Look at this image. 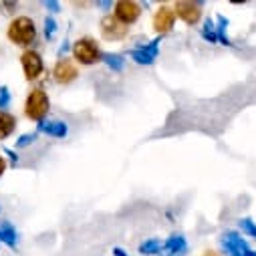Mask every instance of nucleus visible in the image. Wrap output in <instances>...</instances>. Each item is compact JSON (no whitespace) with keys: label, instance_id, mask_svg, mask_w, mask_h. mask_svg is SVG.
<instances>
[{"label":"nucleus","instance_id":"nucleus-27","mask_svg":"<svg viewBox=\"0 0 256 256\" xmlns=\"http://www.w3.org/2000/svg\"><path fill=\"white\" fill-rule=\"evenodd\" d=\"M97 6H101V8H109V6H111V2H99Z\"/></svg>","mask_w":256,"mask_h":256},{"label":"nucleus","instance_id":"nucleus-18","mask_svg":"<svg viewBox=\"0 0 256 256\" xmlns=\"http://www.w3.org/2000/svg\"><path fill=\"white\" fill-rule=\"evenodd\" d=\"M103 60L107 62V65L113 69V71H121L123 65H125V60L121 54H103Z\"/></svg>","mask_w":256,"mask_h":256},{"label":"nucleus","instance_id":"nucleus-25","mask_svg":"<svg viewBox=\"0 0 256 256\" xmlns=\"http://www.w3.org/2000/svg\"><path fill=\"white\" fill-rule=\"evenodd\" d=\"M46 8L52 10V12H56L58 10V2H46Z\"/></svg>","mask_w":256,"mask_h":256},{"label":"nucleus","instance_id":"nucleus-5","mask_svg":"<svg viewBox=\"0 0 256 256\" xmlns=\"http://www.w3.org/2000/svg\"><path fill=\"white\" fill-rule=\"evenodd\" d=\"M142 12H144V10H142V4L136 2V0H119V2H115L111 14H113L121 24L130 26V24H134V22L140 20Z\"/></svg>","mask_w":256,"mask_h":256},{"label":"nucleus","instance_id":"nucleus-26","mask_svg":"<svg viewBox=\"0 0 256 256\" xmlns=\"http://www.w3.org/2000/svg\"><path fill=\"white\" fill-rule=\"evenodd\" d=\"M113 254H115V256H125V252H123L121 248H113Z\"/></svg>","mask_w":256,"mask_h":256},{"label":"nucleus","instance_id":"nucleus-8","mask_svg":"<svg viewBox=\"0 0 256 256\" xmlns=\"http://www.w3.org/2000/svg\"><path fill=\"white\" fill-rule=\"evenodd\" d=\"M99 30H101V36L109 42H117V40H123L130 32L125 24H121L113 14H105L101 18V24H99Z\"/></svg>","mask_w":256,"mask_h":256},{"label":"nucleus","instance_id":"nucleus-12","mask_svg":"<svg viewBox=\"0 0 256 256\" xmlns=\"http://www.w3.org/2000/svg\"><path fill=\"white\" fill-rule=\"evenodd\" d=\"M186 250H188L186 240L182 236H172V238H168V242H164L160 254L162 256H182Z\"/></svg>","mask_w":256,"mask_h":256},{"label":"nucleus","instance_id":"nucleus-20","mask_svg":"<svg viewBox=\"0 0 256 256\" xmlns=\"http://www.w3.org/2000/svg\"><path fill=\"white\" fill-rule=\"evenodd\" d=\"M54 32H56V22H54L52 16H46V18H44V36H46L48 40H52V38H54Z\"/></svg>","mask_w":256,"mask_h":256},{"label":"nucleus","instance_id":"nucleus-21","mask_svg":"<svg viewBox=\"0 0 256 256\" xmlns=\"http://www.w3.org/2000/svg\"><path fill=\"white\" fill-rule=\"evenodd\" d=\"M34 140H36V134H24V136H20L16 140V148H28Z\"/></svg>","mask_w":256,"mask_h":256},{"label":"nucleus","instance_id":"nucleus-29","mask_svg":"<svg viewBox=\"0 0 256 256\" xmlns=\"http://www.w3.org/2000/svg\"><path fill=\"white\" fill-rule=\"evenodd\" d=\"M246 256H256V252H248V254H246Z\"/></svg>","mask_w":256,"mask_h":256},{"label":"nucleus","instance_id":"nucleus-22","mask_svg":"<svg viewBox=\"0 0 256 256\" xmlns=\"http://www.w3.org/2000/svg\"><path fill=\"white\" fill-rule=\"evenodd\" d=\"M240 228H242L246 234L256 236V224H254L252 220H240Z\"/></svg>","mask_w":256,"mask_h":256},{"label":"nucleus","instance_id":"nucleus-15","mask_svg":"<svg viewBox=\"0 0 256 256\" xmlns=\"http://www.w3.org/2000/svg\"><path fill=\"white\" fill-rule=\"evenodd\" d=\"M0 242H4L10 248L16 246V230L12 228V224H8V222L0 224Z\"/></svg>","mask_w":256,"mask_h":256},{"label":"nucleus","instance_id":"nucleus-4","mask_svg":"<svg viewBox=\"0 0 256 256\" xmlns=\"http://www.w3.org/2000/svg\"><path fill=\"white\" fill-rule=\"evenodd\" d=\"M20 65H22V73H24L26 81H36L44 71V60H42L40 52L34 48H26L20 54Z\"/></svg>","mask_w":256,"mask_h":256},{"label":"nucleus","instance_id":"nucleus-14","mask_svg":"<svg viewBox=\"0 0 256 256\" xmlns=\"http://www.w3.org/2000/svg\"><path fill=\"white\" fill-rule=\"evenodd\" d=\"M16 130V117L10 111H0V142Z\"/></svg>","mask_w":256,"mask_h":256},{"label":"nucleus","instance_id":"nucleus-19","mask_svg":"<svg viewBox=\"0 0 256 256\" xmlns=\"http://www.w3.org/2000/svg\"><path fill=\"white\" fill-rule=\"evenodd\" d=\"M10 101H12V97H10L8 87L6 85H0V111H6L10 107Z\"/></svg>","mask_w":256,"mask_h":256},{"label":"nucleus","instance_id":"nucleus-28","mask_svg":"<svg viewBox=\"0 0 256 256\" xmlns=\"http://www.w3.org/2000/svg\"><path fill=\"white\" fill-rule=\"evenodd\" d=\"M204 256H220V254H216V252H206Z\"/></svg>","mask_w":256,"mask_h":256},{"label":"nucleus","instance_id":"nucleus-16","mask_svg":"<svg viewBox=\"0 0 256 256\" xmlns=\"http://www.w3.org/2000/svg\"><path fill=\"white\" fill-rule=\"evenodd\" d=\"M162 246H164L162 240L152 238V240H146V242L140 246V252H142V254H150V256H154V254H160V252H162Z\"/></svg>","mask_w":256,"mask_h":256},{"label":"nucleus","instance_id":"nucleus-13","mask_svg":"<svg viewBox=\"0 0 256 256\" xmlns=\"http://www.w3.org/2000/svg\"><path fill=\"white\" fill-rule=\"evenodd\" d=\"M38 132H42L50 138H65L67 136V123H62V121H42V123H38Z\"/></svg>","mask_w":256,"mask_h":256},{"label":"nucleus","instance_id":"nucleus-1","mask_svg":"<svg viewBox=\"0 0 256 256\" xmlns=\"http://www.w3.org/2000/svg\"><path fill=\"white\" fill-rule=\"evenodd\" d=\"M6 36L12 44L26 50L36 40V24L28 16H14L6 28Z\"/></svg>","mask_w":256,"mask_h":256},{"label":"nucleus","instance_id":"nucleus-10","mask_svg":"<svg viewBox=\"0 0 256 256\" xmlns=\"http://www.w3.org/2000/svg\"><path fill=\"white\" fill-rule=\"evenodd\" d=\"M158 54H160V46L156 40L148 42V44H140L132 50V58L136 62H140V65H152V62L158 58Z\"/></svg>","mask_w":256,"mask_h":256},{"label":"nucleus","instance_id":"nucleus-9","mask_svg":"<svg viewBox=\"0 0 256 256\" xmlns=\"http://www.w3.org/2000/svg\"><path fill=\"white\" fill-rule=\"evenodd\" d=\"M174 24H176V12H174V8H170V6L164 4V6H160V8L154 12L152 26H154V30H156L158 34H168V32H172Z\"/></svg>","mask_w":256,"mask_h":256},{"label":"nucleus","instance_id":"nucleus-23","mask_svg":"<svg viewBox=\"0 0 256 256\" xmlns=\"http://www.w3.org/2000/svg\"><path fill=\"white\" fill-rule=\"evenodd\" d=\"M0 8L4 10V14H12L16 12V2H0Z\"/></svg>","mask_w":256,"mask_h":256},{"label":"nucleus","instance_id":"nucleus-17","mask_svg":"<svg viewBox=\"0 0 256 256\" xmlns=\"http://www.w3.org/2000/svg\"><path fill=\"white\" fill-rule=\"evenodd\" d=\"M202 36L210 42H218V30H216V22L214 20H208L202 28Z\"/></svg>","mask_w":256,"mask_h":256},{"label":"nucleus","instance_id":"nucleus-2","mask_svg":"<svg viewBox=\"0 0 256 256\" xmlns=\"http://www.w3.org/2000/svg\"><path fill=\"white\" fill-rule=\"evenodd\" d=\"M73 50V60L77 65H83V67H91L95 62L103 60V50L99 46V42L93 38V36H81L73 42L71 46Z\"/></svg>","mask_w":256,"mask_h":256},{"label":"nucleus","instance_id":"nucleus-11","mask_svg":"<svg viewBox=\"0 0 256 256\" xmlns=\"http://www.w3.org/2000/svg\"><path fill=\"white\" fill-rule=\"evenodd\" d=\"M222 246H224L226 254H230V256H246V254L250 252L246 240H242V236H238V234H234V232L224 234Z\"/></svg>","mask_w":256,"mask_h":256},{"label":"nucleus","instance_id":"nucleus-3","mask_svg":"<svg viewBox=\"0 0 256 256\" xmlns=\"http://www.w3.org/2000/svg\"><path fill=\"white\" fill-rule=\"evenodd\" d=\"M48 109H50V99H48V93L44 89L38 87V89H32L26 95V101H24V115H26V119L42 123L44 117L48 115Z\"/></svg>","mask_w":256,"mask_h":256},{"label":"nucleus","instance_id":"nucleus-7","mask_svg":"<svg viewBox=\"0 0 256 256\" xmlns=\"http://www.w3.org/2000/svg\"><path fill=\"white\" fill-rule=\"evenodd\" d=\"M174 12H176V18H180L188 26L198 24L200 18H202L200 2H190V0H180V2H176L174 4Z\"/></svg>","mask_w":256,"mask_h":256},{"label":"nucleus","instance_id":"nucleus-24","mask_svg":"<svg viewBox=\"0 0 256 256\" xmlns=\"http://www.w3.org/2000/svg\"><path fill=\"white\" fill-rule=\"evenodd\" d=\"M4 172H6V160H4V156H0V178L4 176Z\"/></svg>","mask_w":256,"mask_h":256},{"label":"nucleus","instance_id":"nucleus-6","mask_svg":"<svg viewBox=\"0 0 256 256\" xmlns=\"http://www.w3.org/2000/svg\"><path fill=\"white\" fill-rule=\"evenodd\" d=\"M79 77V67L73 58H58L52 67V79L58 85H71L73 81H77Z\"/></svg>","mask_w":256,"mask_h":256}]
</instances>
